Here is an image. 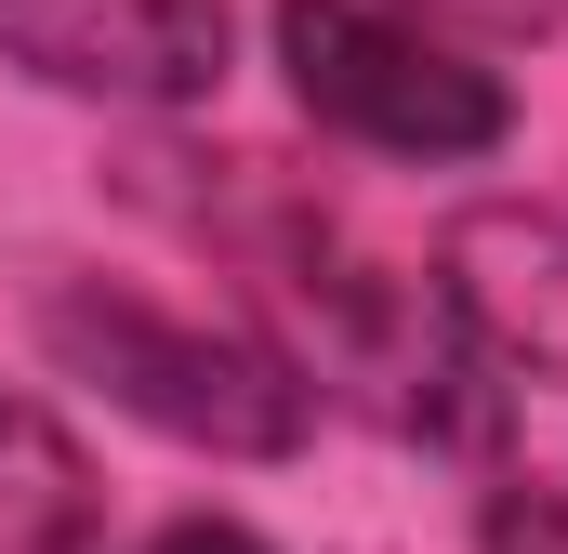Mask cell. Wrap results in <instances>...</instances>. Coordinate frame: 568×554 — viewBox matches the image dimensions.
Here are the masks:
<instances>
[{
  "mask_svg": "<svg viewBox=\"0 0 568 554\" xmlns=\"http://www.w3.org/2000/svg\"><path fill=\"white\" fill-rule=\"evenodd\" d=\"M0 66L67 93V106H120V120H199L239 66V0H0Z\"/></svg>",
  "mask_w": 568,
  "mask_h": 554,
  "instance_id": "3",
  "label": "cell"
},
{
  "mask_svg": "<svg viewBox=\"0 0 568 554\" xmlns=\"http://www.w3.org/2000/svg\"><path fill=\"white\" fill-rule=\"evenodd\" d=\"M436 304L503 397H568V198H463L436 225Z\"/></svg>",
  "mask_w": 568,
  "mask_h": 554,
  "instance_id": "4",
  "label": "cell"
},
{
  "mask_svg": "<svg viewBox=\"0 0 568 554\" xmlns=\"http://www.w3.org/2000/svg\"><path fill=\"white\" fill-rule=\"evenodd\" d=\"M106 542V475L40 397L0 383V554H93Z\"/></svg>",
  "mask_w": 568,
  "mask_h": 554,
  "instance_id": "5",
  "label": "cell"
},
{
  "mask_svg": "<svg viewBox=\"0 0 568 554\" xmlns=\"http://www.w3.org/2000/svg\"><path fill=\"white\" fill-rule=\"evenodd\" d=\"M476 554H568V489H556V475H489Z\"/></svg>",
  "mask_w": 568,
  "mask_h": 554,
  "instance_id": "7",
  "label": "cell"
},
{
  "mask_svg": "<svg viewBox=\"0 0 568 554\" xmlns=\"http://www.w3.org/2000/svg\"><path fill=\"white\" fill-rule=\"evenodd\" d=\"M93 554H278L252 515H159V529H133V542H93Z\"/></svg>",
  "mask_w": 568,
  "mask_h": 554,
  "instance_id": "8",
  "label": "cell"
},
{
  "mask_svg": "<svg viewBox=\"0 0 568 554\" xmlns=\"http://www.w3.org/2000/svg\"><path fill=\"white\" fill-rule=\"evenodd\" d=\"M27 330L67 383H93L120 422L199 449V462H304L317 449V397L252 317L172 304L106 265H27Z\"/></svg>",
  "mask_w": 568,
  "mask_h": 554,
  "instance_id": "1",
  "label": "cell"
},
{
  "mask_svg": "<svg viewBox=\"0 0 568 554\" xmlns=\"http://www.w3.org/2000/svg\"><path fill=\"white\" fill-rule=\"evenodd\" d=\"M265 40H278L291 106H304L331 145L424 158V172H449V158H503V145H516V80H503L489 53L410 27L397 0H278Z\"/></svg>",
  "mask_w": 568,
  "mask_h": 554,
  "instance_id": "2",
  "label": "cell"
},
{
  "mask_svg": "<svg viewBox=\"0 0 568 554\" xmlns=\"http://www.w3.org/2000/svg\"><path fill=\"white\" fill-rule=\"evenodd\" d=\"M410 27H436V40H463V53H542V40H568V0H397Z\"/></svg>",
  "mask_w": 568,
  "mask_h": 554,
  "instance_id": "6",
  "label": "cell"
}]
</instances>
